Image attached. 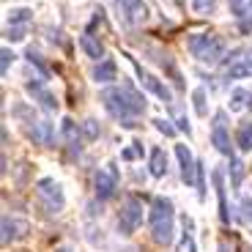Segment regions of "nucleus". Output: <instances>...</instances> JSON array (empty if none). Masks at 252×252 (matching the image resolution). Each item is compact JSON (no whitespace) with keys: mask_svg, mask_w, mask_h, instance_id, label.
<instances>
[{"mask_svg":"<svg viewBox=\"0 0 252 252\" xmlns=\"http://www.w3.org/2000/svg\"><path fill=\"white\" fill-rule=\"evenodd\" d=\"M124 91H126V96H129V101H132V107H134V113H137V115L148 110V101H145V96L134 91L132 82H124Z\"/></svg>","mask_w":252,"mask_h":252,"instance_id":"obj_19","label":"nucleus"},{"mask_svg":"<svg viewBox=\"0 0 252 252\" xmlns=\"http://www.w3.org/2000/svg\"><path fill=\"white\" fill-rule=\"evenodd\" d=\"M28 134L33 137V143L44 145V148L55 145V126H52V121H47V118L33 121V124L28 126Z\"/></svg>","mask_w":252,"mask_h":252,"instance_id":"obj_9","label":"nucleus"},{"mask_svg":"<svg viewBox=\"0 0 252 252\" xmlns=\"http://www.w3.org/2000/svg\"><path fill=\"white\" fill-rule=\"evenodd\" d=\"M173 154H176L178 167H181V181H184V187H195V178H197V159L192 157L189 145H187V143H176Z\"/></svg>","mask_w":252,"mask_h":252,"instance_id":"obj_6","label":"nucleus"},{"mask_svg":"<svg viewBox=\"0 0 252 252\" xmlns=\"http://www.w3.org/2000/svg\"><path fill=\"white\" fill-rule=\"evenodd\" d=\"M0 227H3V236H0V241H3V247H8V244H14V241L19 239V236H25V230H28V225L22 220H14V217H3L0 220Z\"/></svg>","mask_w":252,"mask_h":252,"instance_id":"obj_11","label":"nucleus"},{"mask_svg":"<svg viewBox=\"0 0 252 252\" xmlns=\"http://www.w3.org/2000/svg\"><path fill=\"white\" fill-rule=\"evenodd\" d=\"M195 187H197V200L206 203V192H208V187H206V167H203L200 159H197V178H195Z\"/></svg>","mask_w":252,"mask_h":252,"instance_id":"obj_23","label":"nucleus"},{"mask_svg":"<svg viewBox=\"0 0 252 252\" xmlns=\"http://www.w3.org/2000/svg\"><path fill=\"white\" fill-rule=\"evenodd\" d=\"M233 134L227 132V126L220 124V126H211V145H214L217 151L222 157H233Z\"/></svg>","mask_w":252,"mask_h":252,"instance_id":"obj_10","label":"nucleus"},{"mask_svg":"<svg viewBox=\"0 0 252 252\" xmlns=\"http://www.w3.org/2000/svg\"><path fill=\"white\" fill-rule=\"evenodd\" d=\"M178 252H197V244H195V239H192V233H184L181 239H178Z\"/></svg>","mask_w":252,"mask_h":252,"instance_id":"obj_30","label":"nucleus"},{"mask_svg":"<svg viewBox=\"0 0 252 252\" xmlns=\"http://www.w3.org/2000/svg\"><path fill=\"white\" fill-rule=\"evenodd\" d=\"M247 8H250V11H252V0H247Z\"/></svg>","mask_w":252,"mask_h":252,"instance_id":"obj_42","label":"nucleus"},{"mask_svg":"<svg viewBox=\"0 0 252 252\" xmlns=\"http://www.w3.org/2000/svg\"><path fill=\"white\" fill-rule=\"evenodd\" d=\"M14 61H17V55H14V50H8V47H3V50H0V74H3V77L8 74V66H11Z\"/></svg>","mask_w":252,"mask_h":252,"instance_id":"obj_28","label":"nucleus"},{"mask_svg":"<svg viewBox=\"0 0 252 252\" xmlns=\"http://www.w3.org/2000/svg\"><path fill=\"white\" fill-rule=\"evenodd\" d=\"M121 157H124L126 162H132V159L137 157V154H134V148H124V151H121Z\"/></svg>","mask_w":252,"mask_h":252,"instance_id":"obj_35","label":"nucleus"},{"mask_svg":"<svg viewBox=\"0 0 252 252\" xmlns=\"http://www.w3.org/2000/svg\"><path fill=\"white\" fill-rule=\"evenodd\" d=\"M187 47L192 52L195 61H203V63H217L222 61V52H225V41L217 38L214 33H192L187 38Z\"/></svg>","mask_w":252,"mask_h":252,"instance_id":"obj_3","label":"nucleus"},{"mask_svg":"<svg viewBox=\"0 0 252 252\" xmlns=\"http://www.w3.org/2000/svg\"><path fill=\"white\" fill-rule=\"evenodd\" d=\"M55 252H71V250H69V247H61V250H55Z\"/></svg>","mask_w":252,"mask_h":252,"instance_id":"obj_40","label":"nucleus"},{"mask_svg":"<svg viewBox=\"0 0 252 252\" xmlns=\"http://www.w3.org/2000/svg\"><path fill=\"white\" fill-rule=\"evenodd\" d=\"M247 99H250V94H247L244 88H236L233 94H230V110H241V107H247Z\"/></svg>","mask_w":252,"mask_h":252,"instance_id":"obj_26","label":"nucleus"},{"mask_svg":"<svg viewBox=\"0 0 252 252\" xmlns=\"http://www.w3.org/2000/svg\"><path fill=\"white\" fill-rule=\"evenodd\" d=\"M192 104H195L197 118H206V115H208V94H206V88H203V85L192 91Z\"/></svg>","mask_w":252,"mask_h":252,"instance_id":"obj_20","label":"nucleus"},{"mask_svg":"<svg viewBox=\"0 0 252 252\" xmlns=\"http://www.w3.org/2000/svg\"><path fill=\"white\" fill-rule=\"evenodd\" d=\"M118 230L124 236H132L140 225H143V203L137 197H126L124 206L118 208V220H115Z\"/></svg>","mask_w":252,"mask_h":252,"instance_id":"obj_4","label":"nucleus"},{"mask_svg":"<svg viewBox=\"0 0 252 252\" xmlns=\"http://www.w3.org/2000/svg\"><path fill=\"white\" fill-rule=\"evenodd\" d=\"M244 61H247V66H250V71H252V55H250V58H244Z\"/></svg>","mask_w":252,"mask_h":252,"instance_id":"obj_39","label":"nucleus"},{"mask_svg":"<svg viewBox=\"0 0 252 252\" xmlns=\"http://www.w3.org/2000/svg\"><path fill=\"white\" fill-rule=\"evenodd\" d=\"M134 154H137V157H143V154H145V148H143V143H140V140H134Z\"/></svg>","mask_w":252,"mask_h":252,"instance_id":"obj_36","label":"nucleus"},{"mask_svg":"<svg viewBox=\"0 0 252 252\" xmlns=\"http://www.w3.org/2000/svg\"><path fill=\"white\" fill-rule=\"evenodd\" d=\"M80 50L91 58V61H104V44H101L99 38H94V33H82L80 36Z\"/></svg>","mask_w":252,"mask_h":252,"instance_id":"obj_14","label":"nucleus"},{"mask_svg":"<svg viewBox=\"0 0 252 252\" xmlns=\"http://www.w3.org/2000/svg\"><path fill=\"white\" fill-rule=\"evenodd\" d=\"M99 134H101V129H99V124H96V118H88V121H85V137L96 140Z\"/></svg>","mask_w":252,"mask_h":252,"instance_id":"obj_32","label":"nucleus"},{"mask_svg":"<svg viewBox=\"0 0 252 252\" xmlns=\"http://www.w3.org/2000/svg\"><path fill=\"white\" fill-rule=\"evenodd\" d=\"M36 96H38V104H41L47 113H55V110H58V101H55V96H52L50 91H38Z\"/></svg>","mask_w":252,"mask_h":252,"instance_id":"obj_27","label":"nucleus"},{"mask_svg":"<svg viewBox=\"0 0 252 252\" xmlns=\"http://www.w3.org/2000/svg\"><path fill=\"white\" fill-rule=\"evenodd\" d=\"M247 110L252 113V94H250V99H247Z\"/></svg>","mask_w":252,"mask_h":252,"instance_id":"obj_38","label":"nucleus"},{"mask_svg":"<svg viewBox=\"0 0 252 252\" xmlns=\"http://www.w3.org/2000/svg\"><path fill=\"white\" fill-rule=\"evenodd\" d=\"M154 129L162 132L164 137H176V132H178V126L170 124V118H154Z\"/></svg>","mask_w":252,"mask_h":252,"instance_id":"obj_25","label":"nucleus"},{"mask_svg":"<svg viewBox=\"0 0 252 252\" xmlns=\"http://www.w3.org/2000/svg\"><path fill=\"white\" fill-rule=\"evenodd\" d=\"M176 126H178V132H184L187 137H192V124H189L187 115H178V118H176Z\"/></svg>","mask_w":252,"mask_h":252,"instance_id":"obj_33","label":"nucleus"},{"mask_svg":"<svg viewBox=\"0 0 252 252\" xmlns=\"http://www.w3.org/2000/svg\"><path fill=\"white\" fill-rule=\"evenodd\" d=\"M31 19H33L31 8H14V11L8 14V25H25V22H31Z\"/></svg>","mask_w":252,"mask_h":252,"instance_id":"obj_24","label":"nucleus"},{"mask_svg":"<svg viewBox=\"0 0 252 252\" xmlns=\"http://www.w3.org/2000/svg\"><path fill=\"white\" fill-rule=\"evenodd\" d=\"M134 69H137V80L143 82V88H145V91H151L154 96H159L162 101H167V104H170V101H173V91L167 88L162 80H157L154 74H148V71L140 66V63H134Z\"/></svg>","mask_w":252,"mask_h":252,"instance_id":"obj_8","label":"nucleus"},{"mask_svg":"<svg viewBox=\"0 0 252 252\" xmlns=\"http://www.w3.org/2000/svg\"><path fill=\"white\" fill-rule=\"evenodd\" d=\"M227 3H230V8H233L236 17H244L247 14V0H227Z\"/></svg>","mask_w":252,"mask_h":252,"instance_id":"obj_34","label":"nucleus"},{"mask_svg":"<svg viewBox=\"0 0 252 252\" xmlns=\"http://www.w3.org/2000/svg\"><path fill=\"white\" fill-rule=\"evenodd\" d=\"M115 77H118V69H115V61H110V58L99 61V63L94 66V71H91V80H94V82H101V85L115 82Z\"/></svg>","mask_w":252,"mask_h":252,"instance_id":"obj_13","label":"nucleus"},{"mask_svg":"<svg viewBox=\"0 0 252 252\" xmlns=\"http://www.w3.org/2000/svg\"><path fill=\"white\" fill-rule=\"evenodd\" d=\"M247 77H252V71H250V66H247V61H239V63H230V66H227L225 80L239 82V80H247Z\"/></svg>","mask_w":252,"mask_h":252,"instance_id":"obj_21","label":"nucleus"},{"mask_svg":"<svg viewBox=\"0 0 252 252\" xmlns=\"http://www.w3.org/2000/svg\"><path fill=\"white\" fill-rule=\"evenodd\" d=\"M173 217H176V211H173V200H170V197H154L148 222H151V239L157 241V244L167 247L173 241V236H176Z\"/></svg>","mask_w":252,"mask_h":252,"instance_id":"obj_1","label":"nucleus"},{"mask_svg":"<svg viewBox=\"0 0 252 252\" xmlns=\"http://www.w3.org/2000/svg\"><path fill=\"white\" fill-rule=\"evenodd\" d=\"M220 252H227V247H225V244H220Z\"/></svg>","mask_w":252,"mask_h":252,"instance_id":"obj_41","label":"nucleus"},{"mask_svg":"<svg viewBox=\"0 0 252 252\" xmlns=\"http://www.w3.org/2000/svg\"><path fill=\"white\" fill-rule=\"evenodd\" d=\"M233 140L244 154L252 151V121H241L239 129H236V134H233Z\"/></svg>","mask_w":252,"mask_h":252,"instance_id":"obj_17","label":"nucleus"},{"mask_svg":"<svg viewBox=\"0 0 252 252\" xmlns=\"http://www.w3.org/2000/svg\"><path fill=\"white\" fill-rule=\"evenodd\" d=\"M107 170H110V173H113V176H115V178H121V173H118V167H115V162H110V167H107Z\"/></svg>","mask_w":252,"mask_h":252,"instance_id":"obj_37","label":"nucleus"},{"mask_svg":"<svg viewBox=\"0 0 252 252\" xmlns=\"http://www.w3.org/2000/svg\"><path fill=\"white\" fill-rule=\"evenodd\" d=\"M115 189H118V178H115L110 170H96L94 173V195H96V200H101V203L113 200Z\"/></svg>","mask_w":252,"mask_h":252,"instance_id":"obj_7","label":"nucleus"},{"mask_svg":"<svg viewBox=\"0 0 252 252\" xmlns=\"http://www.w3.org/2000/svg\"><path fill=\"white\" fill-rule=\"evenodd\" d=\"M25 61H28V63H31V66H33V69L38 71V77H41V80H44V82L50 80V69H47V63L41 61V55H38V52L28 50V52H25Z\"/></svg>","mask_w":252,"mask_h":252,"instance_id":"obj_22","label":"nucleus"},{"mask_svg":"<svg viewBox=\"0 0 252 252\" xmlns=\"http://www.w3.org/2000/svg\"><path fill=\"white\" fill-rule=\"evenodd\" d=\"M214 178V187H217V197H220V222L222 225H230V206H227V197H225V170L217 167L211 173Z\"/></svg>","mask_w":252,"mask_h":252,"instance_id":"obj_12","label":"nucleus"},{"mask_svg":"<svg viewBox=\"0 0 252 252\" xmlns=\"http://www.w3.org/2000/svg\"><path fill=\"white\" fill-rule=\"evenodd\" d=\"M148 173L154 178H164L167 176V154L162 148H151V164H148Z\"/></svg>","mask_w":252,"mask_h":252,"instance_id":"obj_15","label":"nucleus"},{"mask_svg":"<svg viewBox=\"0 0 252 252\" xmlns=\"http://www.w3.org/2000/svg\"><path fill=\"white\" fill-rule=\"evenodd\" d=\"M227 176H230V187L241 189V181H244V159L241 157H227Z\"/></svg>","mask_w":252,"mask_h":252,"instance_id":"obj_16","label":"nucleus"},{"mask_svg":"<svg viewBox=\"0 0 252 252\" xmlns=\"http://www.w3.org/2000/svg\"><path fill=\"white\" fill-rule=\"evenodd\" d=\"M121 6V11H124V17L129 19V22H137V19H143V0H115Z\"/></svg>","mask_w":252,"mask_h":252,"instance_id":"obj_18","label":"nucleus"},{"mask_svg":"<svg viewBox=\"0 0 252 252\" xmlns=\"http://www.w3.org/2000/svg\"><path fill=\"white\" fill-rule=\"evenodd\" d=\"M38 197H41V206L47 208V214H61L63 206H66V197H63V189L55 178H41L36 187Z\"/></svg>","mask_w":252,"mask_h":252,"instance_id":"obj_5","label":"nucleus"},{"mask_svg":"<svg viewBox=\"0 0 252 252\" xmlns=\"http://www.w3.org/2000/svg\"><path fill=\"white\" fill-rule=\"evenodd\" d=\"M192 8L197 14H211L214 11V0H192Z\"/></svg>","mask_w":252,"mask_h":252,"instance_id":"obj_31","label":"nucleus"},{"mask_svg":"<svg viewBox=\"0 0 252 252\" xmlns=\"http://www.w3.org/2000/svg\"><path fill=\"white\" fill-rule=\"evenodd\" d=\"M3 36H6V41H22L25 38V25H8Z\"/></svg>","mask_w":252,"mask_h":252,"instance_id":"obj_29","label":"nucleus"},{"mask_svg":"<svg viewBox=\"0 0 252 252\" xmlns=\"http://www.w3.org/2000/svg\"><path fill=\"white\" fill-rule=\"evenodd\" d=\"M101 104H104V110H107L115 121H121V126H126V129L134 126L137 113H134V107H132V101H129V96H126L124 85H121V88L113 85V88L101 91Z\"/></svg>","mask_w":252,"mask_h":252,"instance_id":"obj_2","label":"nucleus"}]
</instances>
